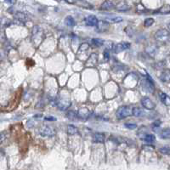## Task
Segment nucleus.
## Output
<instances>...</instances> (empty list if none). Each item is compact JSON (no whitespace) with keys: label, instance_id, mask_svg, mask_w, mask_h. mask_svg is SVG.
Wrapping results in <instances>:
<instances>
[{"label":"nucleus","instance_id":"obj_1","mask_svg":"<svg viewBox=\"0 0 170 170\" xmlns=\"http://www.w3.org/2000/svg\"><path fill=\"white\" fill-rule=\"evenodd\" d=\"M155 39L159 43H165L169 42V32L167 29H160L155 33Z\"/></svg>","mask_w":170,"mask_h":170},{"label":"nucleus","instance_id":"obj_2","mask_svg":"<svg viewBox=\"0 0 170 170\" xmlns=\"http://www.w3.org/2000/svg\"><path fill=\"white\" fill-rule=\"evenodd\" d=\"M131 115H132V109L128 106H123L119 107L117 110V112H116V117L120 120L124 119V118L129 117Z\"/></svg>","mask_w":170,"mask_h":170},{"label":"nucleus","instance_id":"obj_3","mask_svg":"<svg viewBox=\"0 0 170 170\" xmlns=\"http://www.w3.org/2000/svg\"><path fill=\"white\" fill-rule=\"evenodd\" d=\"M43 34L42 32L41 28L38 26H35L32 31V42L36 46H38L43 41Z\"/></svg>","mask_w":170,"mask_h":170},{"label":"nucleus","instance_id":"obj_4","mask_svg":"<svg viewBox=\"0 0 170 170\" xmlns=\"http://www.w3.org/2000/svg\"><path fill=\"white\" fill-rule=\"evenodd\" d=\"M110 28V24L105 21H98L95 25V31L98 32H106Z\"/></svg>","mask_w":170,"mask_h":170},{"label":"nucleus","instance_id":"obj_5","mask_svg":"<svg viewBox=\"0 0 170 170\" xmlns=\"http://www.w3.org/2000/svg\"><path fill=\"white\" fill-rule=\"evenodd\" d=\"M39 133L43 137H53L55 135V131L53 128L49 127V126H43L42 127L40 130H39Z\"/></svg>","mask_w":170,"mask_h":170},{"label":"nucleus","instance_id":"obj_6","mask_svg":"<svg viewBox=\"0 0 170 170\" xmlns=\"http://www.w3.org/2000/svg\"><path fill=\"white\" fill-rule=\"evenodd\" d=\"M131 46V44L128 43V42H122V43H119L116 44L114 46V52L116 54L120 53L122 51H124L126 49H128L129 47Z\"/></svg>","mask_w":170,"mask_h":170},{"label":"nucleus","instance_id":"obj_7","mask_svg":"<svg viewBox=\"0 0 170 170\" xmlns=\"http://www.w3.org/2000/svg\"><path fill=\"white\" fill-rule=\"evenodd\" d=\"M141 104H142V106H144V108H146V110H150V111L153 110L156 107L155 103L150 98H148V97L143 98L141 100Z\"/></svg>","mask_w":170,"mask_h":170},{"label":"nucleus","instance_id":"obj_8","mask_svg":"<svg viewBox=\"0 0 170 170\" xmlns=\"http://www.w3.org/2000/svg\"><path fill=\"white\" fill-rule=\"evenodd\" d=\"M71 105L70 100H61L57 101L56 103V106L58 107V109L60 111H65L67 110Z\"/></svg>","mask_w":170,"mask_h":170},{"label":"nucleus","instance_id":"obj_9","mask_svg":"<svg viewBox=\"0 0 170 170\" xmlns=\"http://www.w3.org/2000/svg\"><path fill=\"white\" fill-rule=\"evenodd\" d=\"M142 85H143L144 88H145L146 91H148L149 93H152V94L154 93V91H155V87H154V82H151L150 80L146 79V80L143 81Z\"/></svg>","mask_w":170,"mask_h":170},{"label":"nucleus","instance_id":"obj_10","mask_svg":"<svg viewBox=\"0 0 170 170\" xmlns=\"http://www.w3.org/2000/svg\"><path fill=\"white\" fill-rule=\"evenodd\" d=\"M97 60H98V54H92L88 60L86 61V65L88 67H93L95 65L97 64Z\"/></svg>","mask_w":170,"mask_h":170},{"label":"nucleus","instance_id":"obj_11","mask_svg":"<svg viewBox=\"0 0 170 170\" xmlns=\"http://www.w3.org/2000/svg\"><path fill=\"white\" fill-rule=\"evenodd\" d=\"M89 115H90V111L87 108H81L77 112V117L83 120L87 119L89 117Z\"/></svg>","mask_w":170,"mask_h":170},{"label":"nucleus","instance_id":"obj_12","mask_svg":"<svg viewBox=\"0 0 170 170\" xmlns=\"http://www.w3.org/2000/svg\"><path fill=\"white\" fill-rule=\"evenodd\" d=\"M98 21V19L94 15H88L85 18V23L89 26H94Z\"/></svg>","mask_w":170,"mask_h":170},{"label":"nucleus","instance_id":"obj_13","mask_svg":"<svg viewBox=\"0 0 170 170\" xmlns=\"http://www.w3.org/2000/svg\"><path fill=\"white\" fill-rule=\"evenodd\" d=\"M15 19L18 20L19 21H21V22H26L27 20H28V18H27V16H26V14H24L22 12H20V11L15 13Z\"/></svg>","mask_w":170,"mask_h":170},{"label":"nucleus","instance_id":"obj_14","mask_svg":"<svg viewBox=\"0 0 170 170\" xmlns=\"http://www.w3.org/2000/svg\"><path fill=\"white\" fill-rule=\"evenodd\" d=\"M159 95H160V100H161V101H162L164 105H166V106H169L170 104L169 96L167 94L163 93V92H160Z\"/></svg>","mask_w":170,"mask_h":170},{"label":"nucleus","instance_id":"obj_15","mask_svg":"<svg viewBox=\"0 0 170 170\" xmlns=\"http://www.w3.org/2000/svg\"><path fill=\"white\" fill-rule=\"evenodd\" d=\"M93 141L95 143H103L105 141V135L102 133H96L94 135Z\"/></svg>","mask_w":170,"mask_h":170},{"label":"nucleus","instance_id":"obj_16","mask_svg":"<svg viewBox=\"0 0 170 170\" xmlns=\"http://www.w3.org/2000/svg\"><path fill=\"white\" fill-rule=\"evenodd\" d=\"M108 23H120L123 21V19L120 16H111L106 19Z\"/></svg>","mask_w":170,"mask_h":170},{"label":"nucleus","instance_id":"obj_17","mask_svg":"<svg viewBox=\"0 0 170 170\" xmlns=\"http://www.w3.org/2000/svg\"><path fill=\"white\" fill-rule=\"evenodd\" d=\"M161 80L163 81V82H170V73H169V70H166L163 72V74L161 75L160 77Z\"/></svg>","mask_w":170,"mask_h":170},{"label":"nucleus","instance_id":"obj_18","mask_svg":"<svg viewBox=\"0 0 170 170\" xmlns=\"http://www.w3.org/2000/svg\"><path fill=\"white\" fill-rule=\"evenodd\" d=\"M112 8H114V4H112V2H111V1H106L101 5V9L104 10H112Z\"/></svg>","mask_w":170,"mask_h":170},{"label":"nucleus","instance_id":"obj_19","mask_svg":"<svg viewBox=\"0 0 170 170\" xmlns=\"http://www.w3.org/2000/svg\"><path fill=\"white\" fill-rule=\"evenodd\" d=\"M117 10H119V11H127V10H129V7L127 4L122 2V3L118 4L117 5Z\"/></svg>","mask_w":170,"mask_h":170},{"label":"nucleus","instance_id":"obj_20","mask_svg":"<svg viewBox=\"0 0 170 170\" xmlns=\"http://www.w3.org/2000/svg\"><path fill=\"white\" fill-rule=\"evenodd\" d=\"M77 132H78V129H77L75 126H73V125H68V127H67V133H68V135H74L77 134Z\"/></svg>","mask_w":170,"mask_h":170},{"label":"nucleus","instance_id":"obj_21","mask_svg":"<svg viewBox=\"0 0 170 170\" xmlns=\"http://www.w3.org/2000/svg\"><path fill=\"white\" fill-rule=\"evenodd\" d=\"M132 115H134L136 117H140L143 115V112L141 108L139 107H135L132 109Z\"/></svg>","mask_w":170,"mask_h":170},{"label":"nucleus","instance_id":"obj_22","mask_svg":"<svg viewBox=\"0 0 170 170\" xmlns=\"http://www.w3.org/2000/svg\"><path fill=\"white\" fill-rule=\"evenodd\" d=\"M65 25H66L67 26H70V27L75 26V20L71 17V16H67V17L65 18Z\"/></svg>","mask_w":170,"mask_h":170},{"label":"nucleus","instance_id":"obj_23","mask_svg":"<svg viewBox=\"0 0 170 170\" xmlns=\"http://www.w3.org/2000/svg\"><path fill=\"white\" fill-rule=\"evenodd\" d=\"M143 140L146 141V142H147V143H149V144H152V143H153L155 141V136L153 135L146 134V135L143 138Z\"/></svg>","mask_w":170,"mask_h":170},{"label":"nucleus","instance_id":"obj_24","mask_svg":"<svg viewBox=\"0 0 170 170\" xmlns=\"http://www.w3.org/2000/svg\"><path fill=\"white\" fill-rule=\"evenodd\" d=\"M91 42L95 47H100L104 44V40H102L100 38H93Z\"/></svg>","mask_w":170,"mask_h":170},{"label":"nucleus","instance_id":"obj_25","mask_svg":"<svg viewBox=\"0 0 170 170\" xmlns=\"http://www.w3.org/2000/svg\"><path fill=\"white\" fill-rule=\"evenodd\" d=\"M160 136L162 139H169L170 132L169 129H165L162 131V133L160 134Z\"/></svg>","mask_w":170,"mask_h":170},{"label":"nucleus","instance_id":"obj_26","mask_svg":"<svg viewBox=\"0 0 170 170\" xmlns=\"http://www.w3.org/2000/svg\"><path fill=\"white\" fill-rule=\"evenodd\" d=\"M153 23H154V19H152V18H147L144 21V26L146 27H149V26H152Z\"/></svg>","mask_w":170,"mask_h":170},{"label":"nucleus","instance_id":"obj_27","mask_svg":"<svg viewBox=\"0 0 170 170\" xmlns=\"http://www.w3.org/2000/svg\"><path fill=\"white\" fill-rule=\"evenodd\" d=\"M159 12H160V13H162V14H164V15H168V14H169L170 13L169 5L163 6V8H161V10H159Z\"/></svg>","mask_w":170,"mask_h":170},{"label":"nucleus","instance_id":"obj_28","mask_svg":"<svg viewBox=\"0 0 170 170\" xmlns=\"http://www.w3.org/2000/svg\"><path fill=\"white\" fill-rule=\"evenodd\" d=\"M160 125H161V122H160V121H156V122H154V123H152V127L153 130H154L155 132H157V131H158L157 129H159Z\"/></svg>","mask_w":170,"mask_h":170},{"label":"nucleus","instance_id":"obj_29","mask_svg":"<svg viewBox=\"0 0 170 170\" xmlns=\"http://www.w3.org/2000/svg\"><path fill=\"white\" fill-rule=\"evenodd\" d=\"M125 127H126L127 129L132 130V129H136V128H137V125H136L135 123H125Z\"/></svg>","mask_w":170,"mask_h":170},{"label":"nucleus","instance_id":"obj_30","mask_svg":"<svg viewBox=\"0 0 170 170\" xmlns=\"http://www.w3.org/2000/svg\"><path fill=\"white\" fill-rule=\"evenodd\" d=\"M77 117V115H75V113L73 112H70L69 113H67V117L69 118V119H71V120H75Z\"/></svg>","mask_w":170,"mask_h":170},{"label":"nucleus","instance_id":"obj_31","mask_svg":"<svg viewBox=\"0 0 170 170\" xmlns=\"http://www.w3.org/2000/svg\"><path fill=\"white\" fill-rule=\"evenodd\" d=\"M143 149L147 151V152H152V151L154 150V146H151V145H146V146H143Z\"/></svg>","mask_w":170,"mask_h":170},{"label":"nucleus","instance_id":"obj_32","mask_svg":"<svg viewBox=\"0 0 170 170\" xmlns=\"http://www.w3.org/2000/svg\"><path fill=\"white\" fill-rule=\"evenodd\" d=\"M160 152H162L163 154H167V155H169V148H167V147H164V148H160Z\"/></svg>","mask_w":170,"mask_h":170},{"label":"nucleus","instance_id":"obj_33","mask_svg":"<svg viewBox=\"0 0 170 170\" xmlns=\"http://www.w3.org/2000/svg\"><path fill=\"white\" fill-rule=\"evenodd\" d=\"M6 139V135L4 133H0V144L2 142H4Z\"/></svg>","mask_w":170,"mask_h":170},{"label":"nucleus","instance_id":"obj_34","mask_svg":"<svg viewBox=\"0 0 170 170\" xmlns=\"http://www.w3.org/2000/svg\"><path fill=\"white\" fill-rule=\"evenodd\" d=\"M104 58L106 59V60H108L110 59V54L108 52V49H106V50L104 51Z\"/></svg>","mask_w":170,"mask_h":170},{"label":"nucleus","instance_id":"obj_35","mask_svg":"<svg viewBox=\"0 0 170 170\" xmlns=\"http://www.w3.org/2000/svg\"><path fill=\"white\" fill-rule=\"evenodd\" d=\"M45 120H47V121H55L56 118L53 117L52 116H48V117H45Z\"/></svg>","mask_w":170,"mask_h":170},{"label":"nucleus","instance_id":"obj_36","mask_svg":"<svg viewBox=\"0 0 170 170\" xmlns=\"http://www.w3.org/2000/svg\"><path fill=\"white\" fill-rule=\"evenodd\" d=\"M65 2L68 3V4H75V3H76V0H65Z\"/></svg>","mask_w":170,"mask_h":170},{"label":"nucleus","instance_id":"obj_37","mask_svg":"<svg viewBox=\"0 0 170 170\" xmlns=\"http://www.w3.org/2000/svg\"><path fill=\"white\" fill-rule=\"evenodd\" d=\"M7 3H10V4H14L15 2V0H5Z\"/></svg>","mask_w":170,"mask_h":170},{"label":"nucleus","instance_id":"obj_38","mask_svg":"<svg viewBox=\"0 0 170 170\" xmlns=\"http://www.w3.org/2000/svg\"><path fill=\"white\" fill-rule=\"evenodd\" d=\"M42 115H35V116H34V117H36V118H38V117H41Z\"/></svg>","mask_w":170,"mask_h":170}]
</instances>
